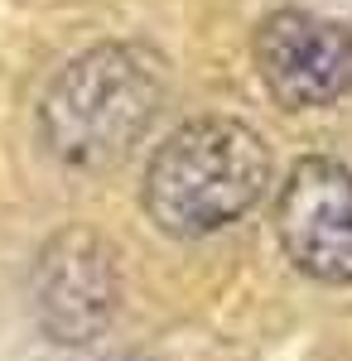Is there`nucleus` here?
<instances>
[{
  "mask_svg": "<svg viewBox=\"0 0 352 361\" xmlns=\"http://www.w3.org/2000/svg\"><path fill=\"white\" fill-rule=\"evenodd\" d=\"M271 145L237 116H198L150 154L140 207L164 236H213L271 193Z\"/></svg>",
  "mask_w": 352,
  "mask_h": 361,
  "instance_id": "nucleus-1",
  "label": "nucleus"
},
{
  "mask_svg": "<svg viewBox=\"0 0 352 361\" xmlns=\"http://www.w3.org/2000/svg\"><path fill=\"white\" fill-rule=\"evenodd\" d=\"M169 97V68L145 44H97L58 68L39 97V130L68 169H111L150 130Z\"/></svg>",
  "mask_w": 352,
  "mask_h": 361,
  "instance_id": "nucleus-2",
  "label": "nucleus"
},
{
  "mask_svg": "<svg viewBox=\"0 0 352 361\" xmlns=\"http://www.w3.org/2000/svg\"><path fill=\"white\" fill-rule=\"evenodd\" d=\"M29 299L49 342L58 347L97 342L121 308V265L111 241L92 226L54 231L34 255Z\"/></svg>",
  "mask_w": 352,
  "mask_h": 361,
  "instance_id": "nucleus-3",
  "label": "nucleus"
},
{
  "mask_svg": "<svg viewBox=\"0 0 352 361\" xmlns=\"http://www.w3.org/2000/svg\"><path fill=\"white\" fill-rule=\"evenodd\" d=\"M256 78L285 111H319L352 92V29L309 10H275L251 39Z\"/></svg>",
  "mask_w": 352,
  "mask_h": 361,
  "instance_id": "nucleus-4",
  "label": "nucleus"
},
{
  "mask_svg": "<svg viewBox=\"0 0 352 361\" xmlns=\"http://www.w3.org/2000/svg\"><path fill=\"white\" fill-rule=\"evenodd\" d=\"M275 236L299 275L352 284V169L338 159H299L275 197Z\"/></svg>",
  "mask_w": 352,
  "mask_h": 361,
  "instance_id": "nucleus-5",
  "label": "nucleus"
}]
</instances>
